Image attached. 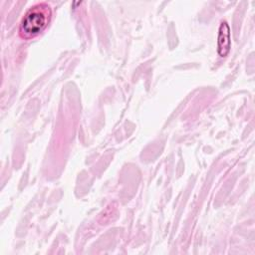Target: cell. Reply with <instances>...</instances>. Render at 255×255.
Segmentation results:
<instances>
[{
  "instance_id": "cell-1",
  "label": "cell",
  "mask_w": 255,
  "mask_h": 255,
  "mask_svg": "<svg viewBox=\"0 0 255 255\" xmlns=\"http://www.w3.org/2000/svg\"><path fill=\"white\" fill-rule=\"evenodd\" d=\"M51 8L46 3H40L31 7L22 18L19 25V36L24 40H30L42 33L50 23Z\"/></svg>"
},
{
  "instance_id": "cell-2",
  "label": "cell",
  "mask_w": 255,
  "mask_h": 255,
  "mask_svg": "<svg viewBox=\"0 0 255 255\" xmlns=\"http://www.w3.org/2000/svg\"><path fill=\"white\" fill-rule=\"evenodd\" d=\"M231 48V32L230 27L226 21L221 22L217 37V52L221 57H226Z\"/></svg>"
}]
</instances>
